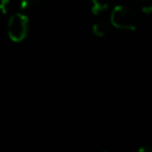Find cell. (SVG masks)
<instances>
[{
  "label": "cell",
  "instance_id": "2",
  "mask_svg": "<svg viewBox=\"0 0 152 152\" xmlns=\"http://www.w3.org/2000/svg\"><path fill=\"white\" fill-rule=\"evenodd\" d=\"M28 32V18L24 13L15 12L11 14L7 23V34L14 43L23 42Z\"/></svg>",
  "mask_w": 152,
  "mask_h": 152
},
{
  "label": "cell",
  "instance_id": "1",
  "mask_svg": "<svg viewBox=\"0 0 152 152\" xmlns=\"http://www.w3.org/2000/svg\"><path fill=\"white\" fill-rule=\"evenodd\" d=\"M109 23L112 26L119 30L134 31L138 28L140 18L134 10L125 5H118L113 8L109 15Z\"/></svg>",
  "mask_w": 152,
  "mask_h": 152
},
{
  "label": "cell",
  "instance_id": "8",
  "mask_svg": "<svg viewBox=\"0 0 152 152\" xmlns=\"http://www.w3.org/2000/svg\"><path fill=\"white\" fill-rule=\"evenodd\" d=\"M138 152H151V148H150L148 146H141V147L138 150Z\"/></svg>",
  "mask_w": 152,
  "mask_h": 152
},
{
  "label": "cell",
  "instance_id": "7",
  "mask_svg": "<svg viewBox=\"0 0 152 152\" xmlns=\"http://www.w3.org/2000/svg\"><path fill=\"white\" fill-rule=\"evenodd\" d=\"M138 5L145 14L151 13V11H152V0H138Z\"/></svg>",
  "mask_w": 152,
  "mask_h": 152
},
{
  "label": "cell",
  "instance_id": "4",
  "mask_svg": "<svg viewBox=\"0 0 152 152\" xmlns=\"http://www.w3.org/2000/svg\"><path fill=\"white\" fill-rule=\"evenodd\" d=\"M89 2H90L91 13L95 15L103 13L104 11H107L109 6V0H89Z\"/></svg>",
  "mask_w": 152,
  "mask_h": 152
},
{
  "label": "cell",
  "instance_id": "3",
  "mask_svg": "<svg viewBox=\"0 0 152 152\" xmlns=\"http://www.w3.org/2000/svg\"><path fill=\"white\" fill-rule=\"evenodd\" d=\"M109 30H110V23H109V20H106V19H100V20L95 21L91 26L93 34H95L96 37H100V38L107 36Z\"/></svg>",
  "mask_w": 152,
  "mask_h": 152
},
{
  "label": "cell",
  "instance_id": "5",
  "mask_svg": "<svg viewBox=\"0 0 152 152\" xmlns=\"http://www.w3.org/2000/svg\"><path fill=\"white\" fill-rule=\"evenodd\" d=\"M18 6L26 13L36 12L40 6V0H19Z\"/></svg>",
  "mask_w": 152,
  "mask_h": 152
},
{
  "label": "cell",
  "instance_id": "6",
  "mask_svg": "<svg viewBox=\"0 0 152 152\" xmlns=\"http://www.w3.org/2000/svg\"><path fill=\"white\" fill-rule=\"evenodd\" d=\"M17 7L14 0H0V12L2 14H13Z\"/></svg>",
  "mask_w": 152,
  "mask_h": 152
},
{
  "label": "cell",
  "instance_id": "9",
  "mask_svg": "<svg viewBox=\"0 0 152 152\" xmlns=\"http://www.w3.org/2000/svg\"><path fill=\"white\" fill-rule=\"evenodd\" d=\"M103 152H106V151H103Z\"/></svg>",
  "mask_w": 152,
  "mask_h": 152
}]
</instances>
